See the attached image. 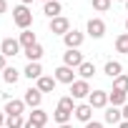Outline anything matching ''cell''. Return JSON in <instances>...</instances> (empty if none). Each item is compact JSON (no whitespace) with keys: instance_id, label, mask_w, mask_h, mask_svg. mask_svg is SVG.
<instances>
[{"instance_id":"cell-8","label":"cell","mask_w":128,"mask_h":128,"mask_svg":"<svg viewBox=\"0 0 128 128\" xmlns=\"http://www.w3.org/2000/svg\"><path fill=\"white\" fill-rule=\"evenodd\" d=\"M88 106L90 108H106L108 106V93L106 90H93L88 96Z\"/></svg>"},{"instance_id":"cell-25","label":"cell","mask_w":128,"mask_h":128,"mask_svg":"<svg viewBox=\"0 0 128 128\" xmlns=\"http://www.w3.org/2000/svg\"><path fill=\"white\" fill-rule=\"evenodd\" d=\"M113 90H123V93H128V76H118V78L113 80Z\"/></svg>"},{"instance_id":"cell-29","label":"cell","mask_w":128,"mask_h":128,"mask_svg":"<svg viewBox=\"0 0 128 128\" xmlns=\"http://www.w3.org/2000/svg\"><path fill=\"white\" fill-rule=\"evenodd\" d=\"M93 8H96L98 13H106V10L110 8V0H93Z\"/></svg>"},{"instance_id":"cell-18","label":"cell","mask_w":128,"mask_h":128,"mask_svg":"<svg viewBox=\"0 0 128 128\" xmlns=\"http://www.w3.org/2000/svg\"><path fill=\"white\" fill-rule=\"evenodd\" d=\"M25 76H28L30 80H38V78L43 76V68H40V63H28V66H25Z\"/></svg>"},{"instance_id":"cell-15","label":"cell","mask_w":128,"mask_h":128,"mask_svg":"<svg viewBox=\"0 0 128 128\" xmlns=\"http://www.w3.org/2000/svg\"><path fill=\"white\" fill-rule=\"evenodd\" d=\"M28 120H30V123H35V126H40V128H43V126H45V123H48V113H45V110H43V108H33V113H30V118H28Z\"/></svg>"},{"instance_id":"cell-38","label":"cell","mask_w":128,"mask_h":128,"mask_svg":"<svg viewBox=\"0 0 128 128\" xmlns=\"http://www.w3.org/2000/svg\"><path fill=\"white\" fill-rule=\"evenodd\" d=\"M60 128H70V126H68V123H66V126H60Z\"/></svg>"},{"instance_id":"cell-37","label":"cell","mask_w":128,"mask_h":128,"mask_svg":"<svg viewBox=\"0 0 128 128\" xmlns=\"http://www.w3.org/2000/svg\"><path fill=\"white\" fill-rule=\"evenodd\" d=\"M20 3H23V5H28V3H33V0H20Z\"/></svg>"},{"instance_id":"cell-22","label":"cell","mask_w":128,"mask_h":128,"mask_svg":"<svg viewBox=\"0 0 128 128\" xmlns=\"http://www.w3.org/2000/svg\"><path fill=\"white\" fill-rule=\"evenodd\" d=\"M20 45H23L25 50H28L30 45H35V33H33V30H23V33H20Z\"/></svg>"},{"instance_id":"cell-41","label":"cell","mask_w":128,"mask_h":128,"mask_svg":"<svg viewBox=\"0 0 128 128\" xmlns=\"http://www.w3.org/2000/svg\"><path fill=\"white\" fill-rule=\"evenodd\" d=\"M43 3H48V0H43Z\"/></svg>"},{"instance_id":"cell-12","label":"cell","mask_w":128,"mask_h":128,"mask_svg":"<svg viewBox=\"0 0 128 128\" xmlns=\"http://www.w3.org/2000/svg\"><path fill=\"white\" fill-rule=\"evenodd\" d=\"M55 83H58L55 78L40 76V78H38V90H40V93H53V90H55Z\"/></svg>"},{"instance_id":"cell-24","label":"cell","mask_w":128,"mask_h":128,"mask_svg":"<svg viewBox=\"0 0 128 128\" xmlns=\"http://www.w3.org/2000/svg\"><path fill=\"white\" fill-rule=\"evenodd\" d=\"M23 126H25L23 116H8L5 118V128H23Z\"/></svg>"},{"instance_id":"cell-35","label":"cell","mask_w":128,"mask_h":128,"mask_svg":"<svg viewBox=\"0 0 128 128\" xmlns=\"http://www.w3.org/2000/svg\"><path fill=\"white\" fill-rule=\"evenodd\" d=\"M118 128H128V120H120V123H118Z\"/></svg>"},{"instance_id":"cell-2","label":"cell","mask_w":128,"mask_h":128,"mask_svg":"<svg viewBox=\"0 0 128 128\" xmlns=\"http://www.w3.org/2000/svg\"><path fill=\"white\" fill-rule=\"evenodd\" d=\"M50 33H53V35H66V33H70V20L63 18V15L53 18V20H50Z\"/></svg>"},{"instance_id":"cell-40","label":"cell","mask_w":128,"mask_h":128,"mask_svg":"<svg viewBox=\"0 0 128 128\" xmlns=\"http://www.w3.org/2000/svg\"><path fill=\"white\" fill-rule=\"evenodd\" d=\"M126 30H128V20H126Z\"/></svg>"},{"instance_id":"cell-33","label":"cell","mask_w":128,"mask_h":128,"mask_svg":"<svg viewBox=\"0 0 128 128\" xmlns=\"http://www.w3.org/2000/svg\"><path fill=\"white\" fill-rule=\"evenodd\" d=\"M23 128H40V126H35V123H30V120H25V126Z\"/></svg>"},{"instance_id":"cell-6","label":"cell","mask_w":128,"mask_h":128,"mask_svg":"<svg viewBox=\"0 0 128 128\" xmlns=\"http://www.w3.org/2000/svg\"><path fill=\"white\" fill-rule=\"evenodd\" d=\"M88 35L96 38V40L103 38V35H106V23H103L100 18H90V20H88Z\"/></svg>"},{"instance_id":"cell-39","label":"cell","mask_w":128,"mask_h":128,"mask_svg":"<svg viewBox=\"0 0 128 128\" xmlns=\"http://www.w3.org/2000/svg\"><path fill=\"white\" fill-rule=\"evenodd\" d=\"M126 10H128V0H126Z\"/></svg>"},{"instance_id":"cell-31","label":"cell","mask_w":128,"mask_h":128,"mask_svg":"<svg viewBox=\"0 0 128 128\" xmlns=\"http://www.w3.org/2000/svg\"><path fill=\"white\" fill-rule=\"evenodd\" d=\"M5 10H8V3H5V0H0V15H3Z\"/></svg>"},{"instance_id":"cell-1","label":"cell","mask_w":128,"mask_h":128,"mask_svg":"<svg viewBox=\"0 0 128 128\" xmlns=\"http://www.w3.org/2000/svg\"><path fill=\"white\" fill-rule=\"evenodd\" d=\"M13 20H15V25H18V28L28 30V28H30V23H33V13L28 10V5H18V8H13Z\"/></svg>"},{"instance_id":"cell-3","label":"cell","mask_w":128,"mask_h":128,"mask_svg":"<svg viewBox=\"0 0 128 128\" xmlns=\"http://www.w3.org/2000/svg\"><path fill=\"white\" fill-rule=\"evenodd\" d=\"M0 53H3L5 58L18 55V53H20V40H15V38H5L3 43H0Z\"/></svg>"},{"instance_id":"cell-21","label":"cell","mask_w":128,"mask_h":128,"mask_svg":"<svg viewBox=\"0 0 128 128\" xmlns=\"http://www.w3.org/2000/svg\"><path fill=\"white\" fill-rule=\"evenodd\" d=\"M78 73H80V78H83V80H88V78H93V76H96V66H93V63H88V60H86L83 66L78 68Z\"/></svg>"},{"instance_id":"cell-17","label":"cell","mask_w":128,"mask_h":128,"mask_svg":"<svg viewBox=\"0 0 128 128\" xmlns=\"http://www.w3.org/2000/svg\"><path fill=\"white\" fill-rule=\"evenodd\" d=\"M23 110H25V100H8V106H5L8 116H20Z\"/></svg>"},{"instance_id":"cell-7","label":"cell","mask_w":128,"mask_h":128,"mask_svg":"<svg viewBox=\"0 0 128 128\" xmlns=\"http://www.w3.org/2000/svg\"><path fill=\"white\" fill-rule=\"evenodd\" d=\"M93 90H90V86H88V80H76L73 86H70V98H86V96H90Z\"/></svg>"},{"instance_id":"cell-32","label":"cell","mask_w":128,"mask_h":128,"mask_svg":"<svg viewBox=\"0 0 128 128\" xmlns=\"http://www.w3.org/2000/svg\"><path fill=\"white\" fill-rule=\"evenodd\" d=\"M0 70H5V55L0 53Z\"/></svg>"},{"instance_id":"cell-28","label":"cell","mask_w":128,"mask_h":128,"mask_svg":"<svg viewBox=\"0 0 128 128\" xmlns=\"http://www.w3.org/2000/svg\"><path fill=\"white\" fill-rule=\"evenodd\" d=\"M3 73H5V80H8L10 86H15V83H18V70H15V68H5Z\"/></svg>"},{"instance_id":"cell-5","label":"cell","mask_w":128,"mask_h":128,"mask_svg":"<svg viewBox=\"0 0 128 128\" xmlns=\"http://www.w3.org/2000/svg\"><path fill=\"white\" fill-rule=\"evenodd\" d=\"M83 63H86V60H83V53H78V50H68L66 55H63V66H68V68H73V70L80 68Z\"/></svg>"},{"instance_id":"cell-13","label":"cell","mask_w":128,"mask_h":128,"mask_svg":"<svg viewBox=\"0 0 128 128\" xmlns=\"http://www.w3.org/2000/svg\"><path fill=\"white\" fill-rule=\"evenodd\" d=\"M76 118L78 120H83V123H90V116H93V108L88 106V103H80V106H76Z\"/></svg>"},{"instance_id":"cell-20","label":"cell","mask_w":128,"mask_h":128,"mask_svg":"<svg viewBox=\"0 0 128 128\" xmlns=\"http://www.w3.org/2000/svg\"><path fill=\"white\" fill-rule=\"evenodd\" d=\"M108 103L110 106H126V93L123 90H113V93H108Z\"/></svg>"},{"instance_id":"cell-36","label":"cell","mask_w":128,"mask_h":128,"mask_svg":"<svg viewBox=\"0 0 128 128\" xmlns=\"http://www.w3.org/2000/svg\"><path fill=\"white\" fill-rule=\"evenodd\" d=\"M3 126H5V116H3V113H0V128H3Z\"/></svg>"},{"instance_id":"cell-16","label":"cell","mask_w":128,"mask_h":128,"mask_svg":"<svg viewBox=\"0 0 128 128\" xmlns=\"http://www.w3.org/2000/svg\"><path fill=\"white\" fill-rule=\"evenodd\" d=\"M43 53H45V50H43V45H40V43H35V45H30V48L25 50V55H28V60H30V63H38V60L43 58Z\"/></svg>"},{"instance_id":"cell-27","label":"cell","mask_w":128,"mask_h":128,"mask_svg":"<svg viewBox=\"0 0 128 128\" xmlns=\"http://www.w3.org/2000/svg\"><path fill=\"white\" fill-rule=\"evenodd\" d=\"M58 108H66V110H70V113H73V110H76V106H73V98H70V96L60 98V100H58Z\"/></svg>"},{"instance_id":"cell-11","label":"cell","mask_w":128,"mask_h":128,"mask_svg":"<svg viewBox=\"0 0 128 128\" xmlns=\"http://www.w3.org/2000/svg\"><path fill=\"white\" fill-rule=\"evenodd\" d=\"M43 13L53 20V18H58V15L63 13V5L58 3V0H48V3H43Z\"/></svg>"},{"instance_id":"cell-34","label":"cell","mask_w":128,"mask_h":128,"mask_svg":"<svg viewBox=\"0 0 128 128\" xmlns=\"http://www.w3.org/2000/svg\"><path fill=\"white\" fill-rule=\"evenodd\" d=\"M120 113H123V118H126V120H128V103H126V106H123V110H120Z\"/></svg>"},{"instance_id":"cell-30","label":"cell","mask_w":128,"mask_h":128,"mask_svg":"<svg viewBox=\"0 0 128 128\" xmlns=\"http://www.w3.org/2000/svg\"><path fill=\"white\" fill-rule=\"evenodd\" d=\"M86 128H103L100 123H96V120H90V123H86Z\"/></svg>"},{"instance_id":"cell-10","label":"cell","mask_w":128,"mask_h":128,"mask_svg":"<svg viewBox=\"0 0 128 128\" xmlns=\"http://www.w3.org/2000/svg\"><path fill=\"white\" fill-rule=\"evenodd\" d=\"M23 100H25V106H30V108H40V103H43V93H40L38 88H28Z\"/></svg>"},{"instance_id":"cell-26","label":"cell","mask_w":128,"mask_h":128,"mask_svg":"<svg viewBox=\"0 0 128 128\" xmlns=\"http://www.w3.org/2000/svg\"><path fill=\"white\" fill-rule=\"evenodd\" d=\"M116 50L118 53H128V33H123V35L116 38Z\"/></svg>"},{"instance_id":"cell-4","label":"cell","mask_w":128,"mask_h":128,"mask_svg":"<svg viewBox=\"0 0 128 128\" xmlns=\"http://www.w3.org/2000/svg\"><path fill=\"white\" fill-rule=\"evenodd\" d=\"M63 43H66V48H68V50H78V48L83 45V33L70 30V33H66V35H63Z\"/></svg>"},{"instance_id":"cell-19","label":"cell","mask_w":128,"mask_h":128,"mask_svg":"<svg viewBox=\"0 0 128 128\" xmlns=\"http://www.w3.org/2000/svg\"><path fill=\"white\" fill-rule=\"evenodd\" d=\"M120 118H123V113L116 106H108L106 108V123H120Z\"/></svg>"},{"instance_id":"cell-9","label":"cell","mask_w":128,"mask_h":128,"mask_svg":"<svg viewBox=\"0 0 128 128\" xmlns=\"http://www.w3.org/2000/svg\"><path fill=\"white\" fill-rule=\"evenodd\" d=\"M55 80H58V83H68V86H73V83H76V73H73V68L60 66V68L55 70Z\"/></svg>"},{"instance_id":"cell-14","label":"cell","mask_w":128,"mask_h":128,"mask_svg":"<svg viewBox=\"0 0 128 128\" xmlns=\"http://www.w3.org/2000/svg\"><path fill=\"white\" fill-rule=\"evenodd\" d=\"M106 76L116 80L118 76H123V66H120L118 60H108V63H106Z\"/></svg>"},{"instance_id":"cell-23","label":"cell","mask_w":128,"mask_h":128,"mask_svg":"<svg viewBox=\"0 0 128 128\" xmlns=\"http://www.w3.org/2000/svg\"><path fill=\"white\" fill-rule=\"evenodd\" d=\"M70 116H73V113H70V110H66V108H55V113H53V118H55L60 126H66V123L70 120Z\"/></svg>"}]
</instances>
